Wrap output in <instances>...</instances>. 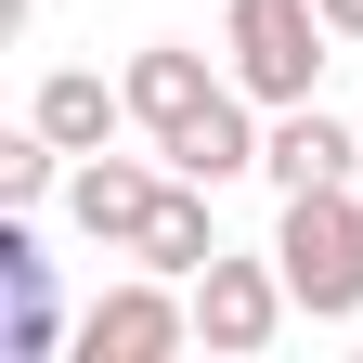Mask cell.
Listing matches in <instances>:
<instances>
[{
	"instance_id": "1",
	"label": "cell",
	"mask_w": 363,
	"mask_h": 363,
	"mask_svg": "<svg viewBox=\"0 0 363 363\" xmlns=\"http://www.w3.org/2000/svg\"><path fill=\"white\" fill-rule=\"evenodd\" d=\"M272 259H286V286L311 325H350L363 311V208L350 182H325V195H286V220H272Z\"/></svg>"
},
{
	"instance_id": "2",
	"label": "cell",
	"mask_w": 363,
	"mask_h": 363,
	"mask_svg": "<svg viewBox=\"0 0 363 363\" xmlns=\"http://www.w3.org/2000/svg\"><path fill=\"white\" fill-rule=\"evenodd\" d=\"M325 0H234V91L259 104H311V78H325Z\"/></svg>"
},
{
	"instance_id": "3",
	"label": "cell",
	"mask_w": 363,
	"mask_h": 363,
	"mask_svg": "<svg viewBox=\"0 0 363 363\" xmlns=\"http://www.w3.org/2000/svg\"><path fill=\"white\" fill-rule=\"evenodd\" d=\"M286 311H298L286 259H208V272H195V337H208V350H234V363L286 337Z\"/></svg>"
},
{
	"instance_id": "4",
	"label": "cell",
	"mask_w": 363,
	"mask_h": 363,
	"mask_svg": "<svg viewBox=\"0 0 363 363\" xmlns=\"http://www.w3.org/2000/svg\"><path fill=\"white\" fill-rule=\"evenodd\" d=\"M195 337V298H169V272H130L78 311V363H169Z\"/></svg>"
},
{
	"instance_id": "5",
	"label": "cell",
	"mask_w": 363,
	"mask_h": 363,
	"mask_svg": "<svg viewBox=\"0 0 363 363\" xmlns=\"http://www.w3.org/2000/svg\"><path fill=\"white\" fill-rule=\"evenodd\" d=\"M259 169L286 182V195H325V182H350V169H363V117H325V104H272V130H259Z\"/></svg>"
},
{
	"instance_id": "6",
	"label": "cell",
	"mask_w": 363,
	"mask_h": 363,
	"mask_svg": "<svg viewBox=\"0 0 363 363\" xmlns=\"http://www.w3.org/2000/svg\"><path fill=\"white\" fill-rule=\"evenodd\" d=\"M156 195H169V169H143V156H78V169H65V208H78L91 247H130V234L156 220Z\"/></svg>"
},
{
	"instance_id": "7",
	"label": "cell",
	"mask_w": 363,
	"mask_h": 363,
	"mask_svg": "<svg viewBox=\"0 0 363 363\" xmlns=\"http://www.w3.org/2000/svg\"><path fill=\"white\" fill-rule=\"evenodd\" d=\"M0 298H13V363H52V350H65V311H52V259H39L26 208H0Z\"/></svg>"
},
{
	"instance_id": "8",
	"label": "cell",
	"mask_w": 363,
	"mask_h": 363,
	"mask_svg": "<svg viewBox=\"0 0 363 363\" xmlns=\"http://www.w3.org/2000/svg\"><path fill=\"white\" fill-rule=\"evenodd\" d=\"M26 117L52 130L65 156H104V143H117V117H130V78H104V65H52Z\"/></svg>"
},
{
	"instance_id": "9",
	"label": "cell",
	"mask_w": 363,
	"mask_h": 363,
	"mask_svg": "<svg viewBox=\"0 0 363 363\" xmlns=\"http://www.w3.org/2000/svg\"><path fill=\"white\" fill-rule=\"evenodd\" d=\"M247 104H259V91H220V104H208V117H182L156 156H169L182 182H208V195H220V182H247V169H259V117H247Z\"/></svg>"
},
{
	"instance_id": "10",
	"label": "cell",
	"mask_w": 363,
	"mask_h": 363,
	"mask_svg": "<svg viewBox=\"0 0 363 363\" xmlns=\"http://www.w3.org/2000/svg\"><path fill=\"white\" fill-rule=\"evenodd\" d=\"M220 91H234V78H208V52H182V39H156V52H130V117H143L156 143H169L182 117H208Z\"/></svg>"
},
{
	"instance_id": "11",
	"label": "cell",
	"mask_w": 363,
	"mask_h": 363,
	"mask_svg": "<svg viewBox=\"0 0 363 363\" xmlns=\"http://www.w3.org/2000/svg\"><path fill=\"white\" fill-rule=\"evenodd\" d=\"M130 259H143V272H182V286H195V272L220 259V220H208V182H182V169H169V195H156V220H143V234H130Z\"/></svg>"
},
{
	"instance_id": "12",
	"label": "cell",
	"mask_w": 363,
	"mask_h": 363,
	"mask_svg": "<svg viewBox=\"0 0 363 363\" xmlns=\"http://www.w3.org/2000/svg\"><path fill=\"white\" fill-rule=\"evenodd\" d=\"M52 182H65V143H52V130H0V208H39V195H52Z\"/></svg>"
},
{
	"instance_id": "13",
	"label": "cell",
	"mask_w": 363,
	"mask_h": 363,
	"mask_svg": "<svg viewBox=\"0 0 363 363\" xmlns=\"http://www.w3.org/2000/svg\"><path fill=\"white\" fill-rule=\"evenodd\" d=\"M325 26H337V39H363V0H325Z\"/></svg>"
}]
</instances>
